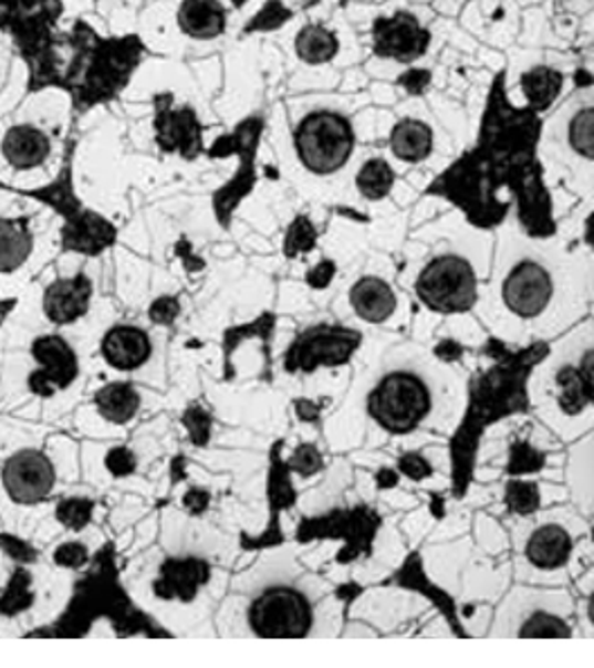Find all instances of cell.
I'll return each instance as SVG.
<instances>
[{
  "instance_id": "cell-3",
  "label": "cell",
  "mask_w": 594,
  "mask_h": 668,
  "mask_svg": "<svg viewBox=\"0 0 594 668\" xmlns=\"http://www.w3.org/2000/svg\"><path fill=\"white\" fill-rule=\"evenodd\" d=\"M293 147L306 171L315 176H332L341 171L354 154V126L338 111H311L293 131Z\"/></svg>"
},
{
  "instance_id": "cell-11",
  "label": "cell",
  "mask_w": 594,
  "mask_h": 668,
  "mask_svg": "<svg viewBox=\"0 0 594 668\" xmlns=\"http://www.w3.org/2000/svg\"><path fill=\"white\" fill-rule=\"evenodd\" d=\"M361 336L347 328L315 326L306 331L286 356L289 369L311 372L320 365H341L356 352Z\"/></svg>"
},
{
  "instance_id": "cell-18",
  "label": "cell",
  "mask_w": 594,
  "mask_h": 668,
  "mask_svg": "<svg viewBox=\"0 0 594 668\" xmlns=\"http://www.w3.org/2000/svg\"><path fill=\"white\" fill-rule=\"evenodd\" d=\"M176 25L191 41H215L228 28V10L221 0H180Z\"/></svg>"
},
{
  "instance_id": "cell-20",
  "label": "cell",
  "mask_w": 594,
  "mask_h": 668,
  "mask_svg": "<svg viewBox=\"0 0 594 668\" xmlns=\"http://www.w3.org/2000/svg\"><path fill=\"white\" fill-rule=\"evenodd\" d=\"M93 404L104 421H108L111 426H126L138 417L143 408V396L136 385L113 380L95 392Z\"/></svg>"
},
{
  "instance_id": "cell-42",
  "label": "cell",
  "mask_w": 594,
  "mask_h": 668,
  "mask_svg": "<svg viewBox=\"0 0 594 668\" xmlns=\"http://www.w3.org/2000/svg\"><path fill=\"white\" fill-rule=\"evenodd\" d=\"M334 271H336L334 261H322L320 265H315V269L309 273L306 280H309V284H311L313 289H324L329 282H332Z\"/></svg>"
},
{
  "instance_id": "cell-35",
  "label": "cell",
  "mask_w": 594,
  "mask_h": 668,
  "mask_svg": "<svg viewBox=\"0 0 594 668\" xmlns=\"http://www.w3.org/2000/svg\"><path fill=\"white\" fill-rule=\"evenodd\" d=\"M289 469L302 478H311L322 471V455L315 446H298L289 459Z\"/></svg>"
},
{
  "instance_id": "cell-39",
  "label": "cell",
  "mask_w": 594,
  "mask_h": 668,
  "mask_svg": "<svg viewBox=\"0 0 594 668\" xmlns=\"http://www.w3.org/2000/svg\"><path fill=\"white\" fill-rule=\"evenodd\" d=\"M399 471H402L406 478H410V480H415V482H421V480H426V478L433 476V466L428 463L426 457H421V455H417V452H408V455H404V457L399 459Z\"/></svg>"
},
{
  "instance_id": "cell-29",
  "label": "cell",
  "mask_w": 594,
  "mask_h": 668,
  "mask_svg": "<svg viewBox=\"0 0 594 668\" xmlns=\"http://www.w3.org/2000/svg\"><path fill=\"white\" fill-rule=\"evenodd\" d=\"M567 140L574 154L594 160V106L579 111L567 128Z\"/></svg>"
},
{
  "instance_id": "cell-13",
  "label": "cell",
  "mask_w": 594,
  "mask_h": 668,
  "mask_svg": "<svg viewBox=\"0 0 594 668\" xmlns=\"http://www.w3.org/2000/svg\"><path fill=\"white\" fill-rule=\"evenodd\" d=\"M261 128H263L261 117H246L237 124V128L230 133V136L219 138L212 145V149L208 152V156H212V158H226V156H232V154H239V158H241V169L237 171L232 182L228 187H223L221 191H217V196H215V212L221 221H226L228 215H232L235 206L241 200L239 198L243 194L241 182L248 180L243 176V167L250 165V160L257 152V140L261 136Z\"/></svg>"
},
{
  "instance_id": "cell-31",
  "label": "cell",
  "mask_w": 594,
  "mask_h": 668,
  "mask_svg": "<svg viewBox=\"0 0 594 668\" xmlns=\"http://www.w3.org/2000/svg\"><path fill=\"white\" fill-rule=\"evenodd\" d=\"M34 604V594L30 592V576L28 572L19 570L6 589L3 598H0V613L3 615H17Z\"/></svg>"
},
{
  "instance_id": "cell-25",
  "label": "cell",
  "mask_w": 594,
  "mask_h": 668,
  "mask_svg": "<svg viewBox=\"0 0 594 668\" xmlns=\"http://www.w3.org/2000/svg\"><path fill=\"white\" fill-rule=\"evenodd\" d=\"M522 93L534 108L543 111L548 106L554 104V100L559 97L561 88H563V75L550 65H536V69L527 71L520 80Z\"/></svg>"
},
{
  "instance_id": "cell-22",
  "label": "cell",
  "mask_w": 594,
  "mask_h": 668,
  "mask_svg": "<svg viewBox=\"0 0 594 668\" xmlns=\"http://www.w3.org/2000/svg\"><path fill=\"white\" fill-rule=\"evenodd\" d=\"M570 556L572 536L561 524H543L527 541V559L539 570H559Z\"/></svg>"
},
{
  "instance_id": "cell-27",
  "label": "cell",
  "mask_w": 594,
  "mask_h": 668,
  "mask_svg": "<svg viewBox=\"0 0 594 668\" xmlns=\"http://www.w3.org/2000/svg\"><path fill=\"white\" fill-rule=\"evenodd\" d=\"M556 385H559V404L561 410L567 415H579L590 406L579 367H563L556 374Z\"/></svg>"
},
{
  "instance_id": "cell-8",
  "label": "cell",
  "mask_w": 594,
  "mask_h": 668,
  "mask_svg": "<svg viewBox=\"0 0 594 668\" xmlns=\"http://www.w3.org/2000/svg\"><path fill=\"white\" fill-rule=\"evenodd\" d=\"M0 482L14 504L32 507L54 491L56 469L43 450L21 448L3 463Z\"/></svg>"
},
{
  "instance_id": "cell-24",
  "label": "cell",
  "mask_w": 594,
  "mask_h": 668,
  "mask_svg": "<svg viewBox=\"0 0 594 668\" xmlns=\"http://www.w3.org/2000/svg\"><path fill=\"white\" fill-rule=\"evenodd\" d=\"M341 52V39L334 30L309 23L295 34V54L306 65H324Z\"/></svg>"
},
{
  "instance_id": "cell-1",
  "label": "cell",
  "mask_w": 594,
  "mask_h": 668,
  "mask_svg": "<svg viewBox=\"0 0 594 668\" xmlns=\"http://www.w3.org/2000/svg\"><path fill=\"white\" fill-rule=\"evenodd\" d=\"M63 14V0H0V32L25 65L30 95L54 88L73 97L93 71L102 34L86 19L61 30Z\"/></svg>"
},
{
  "instance_id": "cell-12",
  "label": "cell",
  "mask_w": 594,
  "mask_h": 668,
  "mask_svg": "<svg viewBox=\"0 0 594 668\" xmlns=\"http://www.w3.org/2000/svg\"><path fill=\"white\" fill-rule=\"evenodd\" d=\"M374 52L383 59L413 63L424 56L430 45V32L410 12L378 17L372 28Z\"/></svg>"
},
{
  "instance_id": "cell-37",
  "label": "cell",
  "mask_w": 594,
  "mask_h": 668,
  "mask_svg": "<svg viewBox=\"0 0 594 668\" xmlns=\"http://www.w3.org/2000/svg\"><path fill=\"white\" fill-rule=\"evenodd\" d=\"M183 424L187 426L189 437H191L194 443H198V446H206L208 443L210 430H212V417L206 410H201L198 406L189 408L185 413V417H183Z\"/></svg>"
},
{
  "instance_id": "cell-33",
  "label": "cell",
  "mask_w": 594,
  "mask_h": 668,
  "mask_svg": "<svg viewBox=\"0 0 594 668\" xmlns=\"http://www.w3.org/2000/svg\"><path fill=\"white\" fill-rule=\"evenodd\" d=\"M315 239H317V234H315L313 223L309 221V217L300 215V217L291 223V228H289V232H286L284 252H286L289 257L309 252V250L315 246Z\"/></svg>"
},
{
  "instance_id": "cell-2",
  "label": "cell",
  "mask_w": 594,
  "mask_h": 668,
  "mask_svg": "<svg viewBox=\"0 0 594 668\" xmlns=\"http://www.w3.org/2000/svg\"><path fill=\"white\" fill-rule=\"evenodd\" d=\"M75 138L65 140V152H63V165L56 176L45 187L37 189H25L21 194L32 196L41 203L50 206L56 215L63 219L61 228V239H63V250L69 252H80V254H100L106 248H111L117 239L115 226L100 217L97 212L88 210L82 206V200L75 194L73 185V163H75Z\"/></svg>"
},
{
  "instance_id": "cell-46",
  "label": "cell",
  "mask_w": 594,
  "mask_h": 668,
  "mask_svg": "<svg viewBox=\"0 0 594 668\" xmlns=\"http://www.w3.org/2000/svg\"><path fill=\"white\" fill-rule=\"evenodd\" d=\"M230 6H232L235 10H243V8L248 6V0H230Z\"/></svg>"
},
{
  "instance_id": "cell-9",
  "label": "cell",
  "mask_w": 594,
  "mask_h": 668,
  "mask_svg": "<svg viewBox=\"0 0 594 668\" xmlns=\"http://www.w3.org/2000/svg\"><path fill=\"white\" fill-rule=\"evenodd\" d=\"M32 358L39 369L30 372L28 387L41 398H50L61 389H69L80 376V358L73 345L59 333H43L32 341Z\"/></svg>"
},
{
  "instance_id": "cell-26",
  "label": "cell",
  "mask_w": 594,
  "mask_h": 668,
  "mask_svg": "<svg viewBox=\"0 0 594 668\" xmlns=\"http://www.w3.org/2000/svg\"><path fill=\"white\" fill-rule=\"evenodd\" d=\"M394 169L383 158H369L356 174V189L367 200L385 198L394 187Z\"/></svg>"
},
{
  "instance_id": "cell-43",
  "label": "cell",
  "mask_w": 594,
  "mask_h": 668,
  "mask_svg": "<svg viewBox=\"0 0 594 668\" xmlns=\"http://www.w3.org/2000/svg\"><path fill=\"white\" fill-rule=\"evenodd\" d=\"M208 502H210V493L208 491H201V489H194L185 495V507L191 511V513H201L208 509Z\"/></svg>"
},
{
  "instance_id": "cell-32",
  "label": "cell",
  "mask_w": 594,
  "mask_h": 668,
  "mask_svg": "<svg viewBox=\"0 0 594 668\" xmlns=\"http://www.w3.org/2000/svg\"><path fill=\"white\" fill-rule=\"evenodd\" d=\"M504 500H507V504H509V509H511L513 513L532 515L534 511H539L541 493H539V487H536V484L511 482V484H507Z\"/></svg>"
},
{
  "instance_id": "cell-4",
  "label": "cell",
  "mask_w": 594,
  "mask_h": 668,
  "mask_svg": "<svg viewBox=\"0 0 594 668\" xmlns=\"http://www.w3.org/2000/svg\"><path fill=\"white\" fill-rule=\"evenodd\" d=\"M433 410L428 383L408 369L385 374L367 396L369 417L389 435H406L421 426Z\"/></svg>"
},
{
  "instance_id": "cell-14",
  "label": "cell",
  "mask_w": 594,
  "mask_h": 668,
  "mask_svg": "<svg viewBox=\"0 0 594 668\" xmlns=\"http://www.w3.org/2000/svg\"><path fill=\"white\" fill-rule=\"evenodd\" d=\"M93 300V282L86 273H77L73 278H61L45 286L41 298V309L45 320L56 326H69L80 322Z\"/></svg>"
},
{
  "instance_id": "cell-15",
  "label": "cell",
  "mask_w": 594,
  "mask_h": 668,
  "mask_svg": "<svg viewBox=\"0 0 594 668\" xmlns=\"http://www.w3.org/2000/svg\"><path fill=\"white\" fill-rule=\"evenodd\" d=\"M100 352L111 369L128 374L138 372L149 363L154 354V343L143 326L115 324L104 333Z\"/></svg>"
},
{
  "instance_id": "cell-36",
  "label": "cell",
  "mask_w": 594,
  "mask_h": 668,
  "mask_svg": "<svg viewBox=\"0 0 594 668\" xmlns=\"http://www.w3.org/2000/svg\"><path fill=\"white\" fill-rule=\"evenodd\" d=\"M88 556H91V552L84 543L71 541V543H63L54 550L52 561L61 570H82L88 563Z\"/></svg>"
},
{
  "instance_id": "cell-16",
  "label": "cell",
  "mask_w": 594,
  "mask_h": 668,
  "mask_svg": "<svg viewBox=\"0 0 594 668\" xmlns=\"http://www.w3.org/2000/svg\"><path fill=\"white\" fill-rule=\"evenodd\" d=\"M210 581V565L204 559L183 556V559H167L160 565V576L154 583L156 596L165 601H180L189 604Z\"/></svg>"
},
{
  "instance_id": "cell-40",
  "label": "cell",
  "mask_w": 594,
  "mask_h": 668,
  "mask_svg": "<svg viewBox=\"0 0 594 668\" xmlns=\"http://www.w3.org/2000/svg\"><path fill=\"white\" fill-rule=\"evenodd\" d=\"M0 547H3L10 556H14L17 561H21V563H30V561H37L34 556H37V552L30 547V545H25L21 539H12V536H3L0 539Z\"/></svg>"
},
{
  "instance_id": "cell-47",
  "label": "cell",
  "mask_w": 594,
  "mask_h": 668,
  "mask_svg": "<svg viewBox=\"0 0 594 668\" xmlns=\"http://www.w3.org/2000/svg\"><path fill=\"white\" fill-rule=\"evenodd\" d=\"M95 3H97V0H95Z\"/></svg>"
},
{
  "instance_id": "cell-38",
  "label": "cell",
  "mask_w": 594,
  "mask_h": 668,
  "mask_svg": "<svg viewBox=\"0 0 594 668\" xmlns=\"http://www.w3.org/2000/svg\"><path fill=\"white\" fill-rule=\"evenodd\" d=\"M178 315H180V302L174 295H163L154 300L149 306V320L160 326H171L178 320Z\"/></svg>"
},
{
  "instance_id": "cell-28",
  "label": "cell",
  "mask_w": 594,
  "mask_h": 668,
  "mask_svg": "<svg viewBox=\"0 0 594 668\" xmlns=\"http://www.w3.org/2000/svg\"><path fill=\"white\" fill-rule=\"evenodd\" d=\"M518 637H527V639H567V637H572V628H570L567 622H563L556 615L534 613L530 619H524V624L518 630Z\"/></svg>"
},
{
  "instance_id": "cell-5",
  "label": "cell",
  "mask_w": 594,
  "mask_h": 668,
  "mask_svg": "<svg viewBox=\"0 0 594 668\" xmlns=\"http://www.w3.org/2000/svg\"><path fill=\"white\" fill-rule=\"evenodd\" d=\"M248 626L261 639H302L313 628V606L304 592L275 585L252 598Z\"/></svg>"
},
{
  "instance_id": "cell-6",
  "label": "cell",
  "mask_w": 594,
  "mask_h": 668,
  "mask_svg": "<svg viewBox=\"0 0 594 668\" xmlns=\"http://www.w3.org/2000/svg\"><path fill=\"white\" fill-rule=\"evenodd\" d=\"M415 291L430 311L467 313L478 302V278L465 257L441 254L421 271Z\"/></svg>"
},
{
  "instance_id": "cell-23",
  "label": "cell",
  "mask_w": 594,
  "mask_h": 668,
  "mask_svg": "<svg viewBox=\"0 0 594 668\" xmlns=\"http://www.w3.org/2000/svg\"><path fill=\"white\" fill-rule=\"evenodd\" d=\"M433 145H435L433 128L415 117L399 119L389 133L392 154L410 165L424 163L433 154Z\"/></svg>"
},
{
  "instance_id": "cell-45",
  "label": "cell",
  "mask_w": 594,
  "mask_h": 668,
  "mask_svg": "<svg viewBox=\"0 0 594 668\" xmlns=\"http://www.w3.org/2000/svg\"><path fill=\"white\" fill-rule=\"evenodd\" d=\"M587 617H590V622H592V626H594V594L590 596V604H587Z\"/></svg>"
},
{
  "instance_id": "cell-30",
  "label": "cell",
  "mask_w": 594,
  "mask_h": 668,
  "mask_svg": "<svg viewBox=\"0 0 594 668\" xmlns=\"http://www.w3.org/2000/svg\"><path fill=\"white\" fill-rule=\"evenodd\" d=\"M95 502L91 498H65L56 504L54 518L69 531H84L93 522Z\"/></svg>"
},
{
  "instance_id": "cell-34",
  "label": "cell",
  "mask_w": 594,
  "mask_h": 668,
  "mask_svg": "<svg viewBox=\"0 0 594 668\" xmlns=\"http://www.w3.org/2000/svg\"><path fill=\"white\" fill-rule=\"evenodd\" d=\"M104 466L106 471L115 478V480H122V478H128L136 473V466H138V459L134 455V450L126 448V446H115L106 452L104 457Z\"/></svg>"
},
{
  "instance_id": "cell-19",
  "label": "cell",
  "mask_w": 594,
  "mask_h": 668,
  "mask_svg": "<svg viewBox=\"0 0 594 668\" xmlns=\"http://www.w3.org/2000/svg\"><path fill=\"white\" fill-rule=\"evenodd\" d=\"M34 252L30 217H0V275L21 271Z\"/></svg>"
},
{
  "instance_id": "cell-41",
  "label": "cell",
  "mask_w": 594,
  "mask_h": 668,
  "mask_svg": "<svg viewBox=\"0 0 594 668\" xmlns=\"http://www.w3.org/2000/svg\"><path fill=\"white\" fill-rule=\"evenodd\" d=\"M579 374H581V380H583V387H585V394H587V400L594 406V349L587 352L579 365Z\"/></svg>"
},
{
  "instance_id": "cell-10",
  "label": "cell",
  "mask_w": 594,
  "mask_h": 668,
  "mask_svg": "<svg viewBox=\"0 0 594 668\" xmlns=\"http://www.w3.org/2000/svg\"><path fill=\"white\" fill-rule=\"evenodd\" d=\"M554 280L543 263L524 259L507 275L502 284V300L511 313L522 320L539 317L552 302Z\"/></svg>"
},
{
  "instance_id": "cell-7",
  "label": "cell",
  "mask_w": 594,
  "mask_h": 668,
  "mask_svg": "<svg viewBox=\"0 0 594 668\" xmlns=\"http://www.w3.org/2000/svg\"><path fill=\"white\" fill-rule=\"evenodd\" d=\"M154 143L167 156H178L187 163L206 154L204 122L191 104H178L171 91L152 97Z\"/></svg>"
},
{
  "instance_id": "cell-17",
  "label": "cell",
  "mask_w": 594,
  "mask_h": 668,
  "mask_svg": "<svg viewBox=\"0 0 594 668\" xmlns=\"http://www.w3.org/2000/svg\"><path fill=\"white\" fill-rule=\"evenodd\" d=\"M0 154L14 171H32L45 165L52 154V143L43 128L23 122L6 131L3 140H0Z\"/></svg>"
},
{
  "instance_id": "cell-44",
  "label": "cell",
  "mask_w": 594,
  "mask_h": 668,
  "mask_svg": "<svg viewBox=\"0 0 594 668\" xmlns=\"http://www.w3.org/2000/svg\"><path fill=\"white\" fill-rule=\"evenodd\" d=\"M378 482H381V484L385 482L387 487H392V484H394V473H389V471H387V473H381V476H378Z\"/></svg>"
},
{
  "instance_id": "cell-21",
  "label": "cell",
  "mask_w": 594,
  "mask_h": 668,
  "mask_svg": "<svg viewBox=\"0 0 594 668\" xmlns=\"http://www.w3.org/2000/svg\"><path fill=\"white\" fill-rule=\"evenodd\" d=\"M350 302H352V309L356 311V315L369 324L387 322L396 311L394 289L385 280L374 278V275L361 278L352 286Z\"/></svg>"
}]
</instances>
